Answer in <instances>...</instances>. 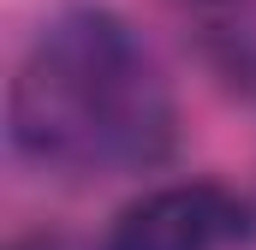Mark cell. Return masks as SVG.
Listing matches in <instances>:
<instances>
[{"instance_id":"cell-1","label":"cell","mask_w":256,"mask_h":250,"mask_svg":"<svg viewBox=\"0 0 256 250\" xmlns=\"http://www.w3.org/2000/svg\"><path fill=\"white\" fill-rule=\"evenodd\" d=\"M6 131L18 161L54 179H126L173 155L179 108L161 60L120 12L72 6L18 60Z\"/></svg>"},{"instance_id":"cell-2","label":"cell","mask_w":256,"mask_h":250,"mask_svg":"<svg viewBox=\"0 0 256 250\" xmlns=\"http://www.w3.org/2000/svg\"><path fill=\"white\" fill-rule=\"evenodd\" d=\"M244 232L250 208L238 190L220 179H173L126 202L108 220L102 250H232L244 244Z\"/></svg>"},{"instance_id":"cell-3","label":"cell","mask_w":256,"mask_h":250,"mask_svg":"<svg viewBox=\"0 0 256 250\" xmlns=\"http://www.w3.org/2000/svg\"><path fill=\"white\" fill-rule=\"evenodd\" d=\"M6 250H66L60 238H48V232H30V238H12Z\"/></svg>"},{"instance_id":"cell-4","label":"cell","mask_w":256,"mask_h":250,"mask_svg":"<svg viewBox=\"0 0 256 250\" xmlns=\"http://www.w3.org/2000/svg\"><path fill=\"white\" fill-rule=\"evenodd\" d=\"M202 6H226V0H202Z\"/></svg>"}]
</instances>
